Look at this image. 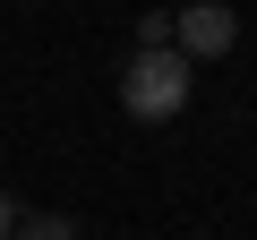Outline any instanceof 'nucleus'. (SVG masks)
Returning <instances> with one entry per match:
<instances>
[{
  "label": "nucleus",
  "mask_w": 257,
  "mask_h": 240,
  "mask_svg": "<svg viewBox=\"0 0 257 240\" xmlns=\"http://www.w3.org/2000/svg\"><path fill=\"white\" fill-rule=\"evenodd\" d=\"M189 86H197V69L180 52H128V69H120L128 120H180L189 111Z\"/></svg>",
  "instance_id": "nucleus-1"
},
{
  "label": "nucleus",
  "mask_w": 257,
  "mask_h": 240,
  "mask_svg": "<svg viewBox=\"0 0 257 240\" xmlns=\"http://www.w3.org/2000/svg\"><path fill=\"white\" fill-rule=\"evenodd\" d=\"M231 43H240V18L223 9V0H197V9L172 18V52H180L189 69H197V60H223Z\"/></svg>",
  "instance_id": "nucleus-2"
},
{
  "label": "nucleus",
  "mask_w": 257,
  "mask_h": 240,
  "mask_svg": "<svg viewBox=\"0 0 257 240\" xmlns=\"http://www.w3.org/2000/svg\"><path fill=\"white\" fill-rule=\"evenodd\" d=\"M18 240H86L77 214H18Z\"/></svg>",
  "instance_id": "nucleus-3"
},
{
  "label": "nucleus",
  "mask_w": 257,
  "mask_h": 240,
  "mask_svg": "<svg viewBox=\"0 0 257 240\" xmlns=\"http://www.w3.org/2000/svg\"><path fill=\"white\" fill-rule=\"evenodd\" d=\"M18 214H26V206H18L9 189H0V240H18Z\"/></svg>",
  "instance_id": "nucleus-4"
}]
</instances>
